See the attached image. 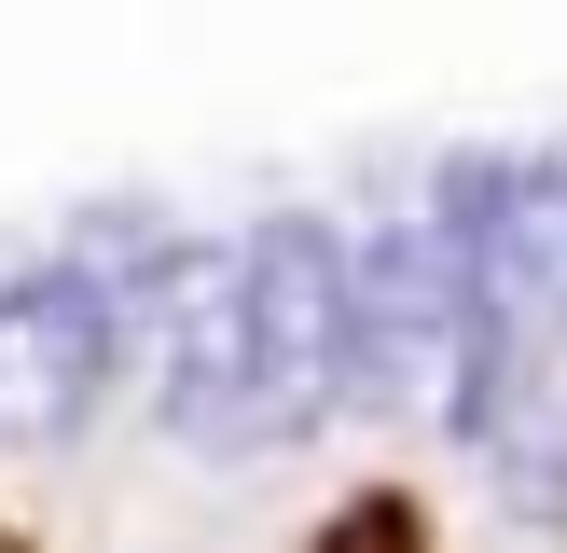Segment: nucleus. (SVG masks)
I'll list each match as a JSON object with an SVG mask.
<instances>
[{
    "label": "nucleus",
    "mask_w": 567,
    "mask_h": 553,
    "mask_svg": "<svg viewBox=\"0 0 567 553\" xmlns=\"http://www.w3.org/2000/svg\"><path fill=\"white\" fill-rule=\"evenodd\" d=\"M111 401V291L83 263H42L0 291V442H70Z\"/></svg>",
    "instance_id": "3"
},
{
    "label": "nucleus",
    "mask_w": 567,
    "mask_h": 553,
    "mask_svg": "<svg viewBox=\"0 0 567 553\" xmlns=\"http://www.w3.org/2000/svg\"><path fill=\"white\" fill-rule=\"evenodd\" d=\"M360 359V276L332 249V221H264L249 236V387H236V442H291L332 415Z\"/></svg>",
    "instance_id": "2"
},
{
    "label": "nucleus",
    "mask_w": 567,
    "mask_h": 553,
    "mask_svg": "<svg viewBox=\"0 0 567 553\" xmlns=\"http://www.w3.org/2000/svg\"><path fill=\"white\" fill-rule=\"evenodd\" d=\"M111 374L153 387L166 429L236 442V387H249V249L181 236L111 291Z\"/></svg>",
    "instance_id": "1"
}]
</instances>
